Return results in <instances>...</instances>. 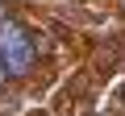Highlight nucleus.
<instances>
[{
  "label": "nucleus",
  "instance_id": "nucleus-1",
  "mask_svg": "<svg viewBox=\"0 0 125 116\" xmlns=\"http://www.w3.org/2000/svg\"><path fill=\"white\" fill-rule=\"evenodd\" d=\"M0 62L9 75H29V66L38 62V41L25 25L0 21Z\"/></svg>",
  "mask_w": 125,
  "mask_h": 116
},
{
  "label": "nucleus",
  "instance_id": "nucleus-2",
  "mask_svg": "<svg viewBox=\"0 0 125 116\" xmlns=\"http://www.w3.org/2000/svg\"><path fill=\"white\" fill-rule=\"evenodd\" d=\"M4 75H9V71H4V62H0V83H4Z\"/></svg>",
  "mask_w": 125,
  "mask_h": 116
},
{
  "label": "nucleus",
  "instance_id": "nucleus-3",
  "mask_svg": "<svg viewBox=\"0 0 125 116\" xmlns=\"http://www.w3.org/2000/svg\"><path fill=\"white\" fill-rule=\"evenodd\" d=\"M0 17H4V0H0Z\"/></svg>",
  "mask_w": 125,
  "mask_h": 116
}]
</instances>
